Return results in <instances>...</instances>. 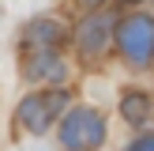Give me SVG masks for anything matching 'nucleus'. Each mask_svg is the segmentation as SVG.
<instances>
[{"label": "nucleus", "instance_id": "20e7f679", "mask_svg": "<svg viewBox=\"0 0 154 151\" xmlns=\"http://www.w3.org/2000/svg\"><path fill=\"white\" fill-rule=\"evenodd\" d=\"M109 38H113V15L94 11L90 19H83V27H79V53L98 57V53L109 45Z\"/></svg>", "mask_w": 154, "mask_h": 151}, {"label": "nucleus", "instance_id": "39448f33", "mask_svg": "<svg viewBox=\"0 0 154 151\" xmlns=\"http://www.w3.org/2000/svg\"><path fill=\"white\" fill-rule=\"evenodd\" d=\"M23 42H26V49H53V45L60 42V23H49V19H38L26 27V34H23Z\"/></svg>", "mask_w": 154, "mask_h": 151}, {"label": "nucleus", "instance_id": "423d86ee", "mask_svg": "<svg viewBox=\"0 0 154 151\" xmlns=\"http://www.w3.org/2000/svg\"><path fill=\"white\" fill-rule=\"evenodd\" d=\"M23 72H26V79H60L64 68L53 57V49H45V53H38V57H30L26 64H23Z\"/></svg>", "mask_w": 154, "mask_h": 151}, {"label": "nucleus", "instance_id": "7ed1b4c3", "mask_svg": "<svg viewBox=\"0 0 154 151\" xmlns=\"http://www.w3.org/2000/svg\"><path fill=\"white\" fill-rule=\"evenodd\" d=\"M68 102V91H42V95H30L19 102V110H15V117H19V125L26 128V132L42 136L45 128L57 121V113L64 110Z\"/></svg>", "mask_w": 154, "mask_h": 151}, {"label": "nucleus", "instance_id": "6e6552de", "mask_svg": "<svg viewBox=\"0 0 154 151\" xmlns=\"http://www.w3.org/2000/svg\"><path fill=\"white\" fill-rule=\"evenodd\" d=\"M128 151H154V132L139 136V140H132V143H128Z\"/></svg>", "mask_w": 154, "mask_h": 151}, {"label": "nucleus", "instance_id": "1a4fd4ad", "mask_svg": "<svg viewBox=\"0 0 154 151\" xmlns=\"http://www.w3.org/2000/svg\"><path fill=\"white\" fill-rule=\"evenodd\" d=\"M79 4H83V8H90V11H98V8H102L105 0H79Z\"/></svg>", "mask_w": 154, "mask_h": 151}, {"label": "nucleus", "instance_id": "0eeeda50", "mask_svg": "<svg viewBox=\"0 0 154 151\" xmlns=\"http://www.w3.org/2000/svg\"><path fill=\"white\" fill-rule=\"evenodd\" d=\"M120 113H124L128 125H143V121L150 117V98L143 95V91H128V95L120 98Z\"/></svg>", "mask_w": 154, "mask_h": 151}, {"label": "nucleus", "instance_id": "f257e3e1", "mask_svg": "<svg viewBox=\"0 0 154 151\" xmlns=\"http://www.w3.org/2000/svg\"><path fill=\"white\" fill-rule=\"evenodd\" d=\"M105 140V121L90 106H75L64 121H60V143L68 151H98Z\"/></svg>", "mask_w": 154, "mask_h": 151}, {"label": "nucleus", "instance_id": "f03ea898", "mask_svg": "<svg viewBox=\"0 0 154 151\" xmlns=\"http://www.w3.org/2000/svg\"><path fill=\"white\" fill-rule=\"evenodd\" d=\"M117 49L124 53L128 64H150L154 57V19L143 11L128 15L117 23Z\"/></svg>", "mask_w": 154, "mask_h": 151}]
</instances>
